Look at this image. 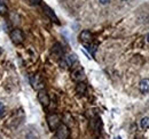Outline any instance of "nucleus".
Masks as SVG:
<instances>
[{"mask_svg": "<svg viewBox=\"0 0 149 139\" xmlns=\"http://www.w3.org/2000/svg\"><path fill=\"white\" fill-rule=\"evenodd\" d=\"M7 13V6L5 5L3 1L0 0V15H5Z\"/></svg>", "mask_w": 149, "mask_h": 139, "instance_id": "ddd939ff", "label": "nucleus"}, {"mask_svg": "<svg viewBox=\"0 0 149 139\" xmlns=\"http://www.w3.org/2000/svg\"><path fill=\"white\" fill-rule=\"evenodd\" d=\"M84 78H85V75H84V71H83L81 69L76 70L74 73H72V79H74V81H81Z\"/></svg>", "mask_w": 149, "mask_h": 139, "instance_id": "6e6552de", "label": "nucleus"}, {"mask_svg": "<svg viewBox=\"0 0 149 139\" xmlns=\"http://www.w3.org/2000/svg\"><path fill=\"white\" fill-rule=\"evenodd\" d=\"M3 111H5V106H3V104H2V103H0V115H2Z\"/></svg>", "mask_w": 149, "mask_h": 139, "instance_id": "4468645a", "label": "nucleus"}, {"mask_svg": "<svg viewBox=\"0 0 149 139\" xmlns=\"http://www.w3.org/2000/svg\"><path fill=\"white\" fill-rule=\"evenodd\" d=\"M76 90H77V92H78V94H80V95L85 94V92H86V86H85V83H83V82H79V83L77 85V88H76Z\"/></svg>", "mask_w": 149, "mask_h": 139, "instance_id": "1a4fd4ad", "label": "nucleus"}, {"mask_svg": "<svg viewBox=\"0 0 149 139\" xmlns=\"http://www.w3.org/2000/svg\"><path fill=\"white\" fill-rule=\"evenodd\" d=\"M38 99H39V102L41 103L42 106H45V107H47L49 103H51V99H49V96H48V94L44 90V89H41V90H39V94H38Z\"/></svg>", "mask_w": 149, "mask_h": 139, "instance_id": "39448f33", "label": "nucleus"}, {"mask_svg": "<svg viewBox=\"0 0 149 139\" xmlns=\"http://www.w3.org/2000/svg\"><path fill=\"white\" fill-rule=\"evenodd\" d=\"M47 122H48V127H49V129H51L52 131H55L56 129L58 128V125L61 124V122H60V116L56 115V114H51V115H48Z\"/></svg>", "mask_w": 149, "mask_h": 139, "instance_id": "f03ea898", "label": "nucleus"}, {"mask_svg": "<svg viewBox=\"0 0 149 139\" xmlns=\"http://www.w3.org/2000/svg\"><path fill=\"white\" fill-rule=\"evenodd\" d=\"M10 39H12V41H13L14 43L19 45V43H22V42H23V40H24V35H23V33H22L21 30L15 29V30H13V31L10 32Z\"/></svg>", "mask_w": 149, "mask_h": 139, "instance_id": "20e7f679", "label": "nucleus"}, {"mask_svg": "<svg viewBox=\"0 0 149 139\" xmlns=\"http://www.w3.org/2000/svg\"><path fill=\"white\" fill-rule=\"evenodd\" d=\"M45 10H46V14H47L49 17H52L55 22H57V18H56V16L54 15V13H53V10H52L51 8H48L47 6H45Z\"/></svg>", "mask_w": 149, "mask_h": 139, "instance_id": "f8f14e48", "label": "nucleus"}, {"mask_svg": "<svg viewBox=\"0 0 149 139\" xmlns=\"http://www.w3.org/2000/svg\"><path fill=\"white\" fill-rule=\"evenodd\" d=\"M99 1H100L102 5H107V3H109V2H110V0H99Z\"/></svg>", "mask_w": 149, "mask_h": 139, "instance_id": "2eb2a0df", "label": "nucleus"}, {"mask_svg": "<svg viewBox=\"0 0 149 139\" xmlns=\"http://www.w3.org/2000/svg\"><path fill=\"white\" fill-rule=\"evenodd\" d=\"M123 1H126V0H123Z\"/></svg>", "mask_w": 149, "mask_h": 139, "instance_id": "f3484780", "label": "nucleus"}, {"mask_svg": "<svg viewBox=\"0 0 149 139\" xmlns=\"http://www.w3.org/2000/svg\"><path fill=\"white\" fill-rule=\"evenodd\" d=\"M79 39H80L81 43L86 47V46L91 45V42H92V40H93V35H92V33H91L90 31L84 30V31L80 33V35H79Z\"/></svg>", "mask_w": 149, "mask_h": 139, "instance_id": "7ed1b4c3", "label": "nucleus"}, {"mask_svg": "<svg viewBox=\"0 0 149 139\" xmlns=\"http://www.w3.org/2000/svg\"><path fill=\"white\" fill-rule=\"evenodd\" d=\"M140 125L142 129H149V118L146 116V118H142V120L140 121Z\"/></svg>", "mask_w": 149, "mask_h": 139, "instance_id": "9b49d317", "label": "nucleus"}, {"mask_svg": "<svg viewBox=\"0 0 149 139\" xmlns=\"http://www.w3.org/2000/svg\"><path fill=\"white\" fill-rule=\"evenodd\" d=\"M56 139H68L70 136V131H69V128L65 125V124H60L58 128L55 130Z\"/></svg>", "mask_w": 149, "mask_h": 139, "instance_id": "f257e3e1", "label": "nucleus"}, {"mask_svg": "<svg viewBox=\"0 0 149 139\" xmlns=\"http://www.w3.org/2000/svg\"><path fill=\"white\" fill-rule=\"evenodd\" d=\"M52 54H55L56 56H62V49H61V46L58 43H56L53 46V49H52Z\"/></svg>", "mask_w": 149, "mask_h": 139, "instance_id": "9d476101", "label": "nucleus"}, {"mask_svg": "<svg viewBox=\"0 0 149 139\" xmlns=\"http://www.w3.org/2000/svg\"><path fill=\"white\" fill-rule=\"evenodd\" d=\"M140 91L142 94H147L149 91V79H143L140 82Z\"/></svg>", "mask_w": 149, "mask_h": 139, "instance_id": "0eeeda50", "label": "nucleus"}, {"mask_svg": "<svg viewBox=\"0 0 149 139\" xmlns=\"http://www.w3.org/2000/svg\"><path fill=\"white\" fill-rule=\"evenodd\" d=\"M31 85L33 86V88L35 89H42V81H41V79H40V76L39 75H35L33 78H31Z\"/></svg>", "mask_w": 149, "mask_h": 139, "instance_id": "423d86ee", "label": "nucleus"}, {"mask_svg": "<svg viewBox=\"0 0 149 139\" xmlns=\"http://www.w3.org/2000/svg\"><path fill=\"white\" fill-rule=\"evenodd\" d=\"M147 41L149 42V33H148V35H147Z\"/></svg>", "mask_w": 149, "mask_h": 139, "instance_id": "dca6fc26", "label": "nucleus"}]
</instances>
